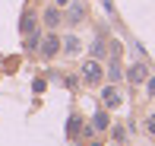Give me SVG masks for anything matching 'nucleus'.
Listing matches in <instances>:
<instances>
[{
    "mask_svg": "<svg viewBox=\"0 0 155 146\" xmlns=\"http://www.w3.org/2000/svg\"><path fill=\"white\" fill-rule=\"evenodd\" d=\"M79 76H82L86 86H98V83L104 80V64H101V60H95V57H89L86 64L79 67Z\"/></svg>",
    "mask_w": 155,
    "mask_h": 146,
    "instance_id": "f257e3e1",
    "label": "nucleus"
},
{
    "mask_svg": "<svg viewBox=\"0 0 155 146\" xmlns=\"http://www.w3.org/2000/svg\"><path fill=\"white\" fill-rule=\"evenodd\" d=\"M38 54H41L45 60H51V57H57V54H60V35H57V32L48 29L45 35H41V41H38Z\"/></svg>",
    "mask_w": 155,
    "mask_h": 146,
    "instance_id": "f03ea898",
    "label": "nucleus"
},
{
    "mask_svg": "<svg viewBox=\"0 0 155 146\" xmlns=\"http://www.w3.org/2000/svg\"><path fill=\"white\" fill-rule=\"evenodd\" d=\"M32 32H41V16H38V10H32V6H25L22 10V16H19V35H32Z\"/></svg>",
    "mask_w": 155,
    "mask_h": 146,
    "instance_id": "7ed1b4c3",
    "label": "nucleus"
},
{
    "mask_svg": "<svg viewBox=\"0 0 155 146\" xmlns=\"http://www.w3.org/2000/svg\"><path fill=\"white\" fill-rule=\"evenodd\" d=\"M98 95H101V105L108 108V111H117V108L124 105V95H120V89H117L114 83H108V86H104Z\"/></svg>",
    "mask_w": 155,
    "mask_h": 146,
    "instance_id": "20e7f679",
    "label": "nucleus"
},
{
    "mask_svg": "<svg viewBox=\"0 0 155 146\" xmlns=\"http://www.w3.org/2000/svg\"><path fill=\"white\" fill-rule=\"evenodd\" d=\"M63 19H67L70 25L86 22V3H79V0H70V3L63 6Z\"/></svg>",
    "mask_w": 155,
    "mask_h": 146,
    "instance_id": "39448f33",
    "label": "nucleus"
},
{
    "mask_svg": "<svg viewBox=\"0 0 155 146\" xmlns=\"http://www.w3.org/2000/svg\"><path fill=\"white\" fill-rule=\"evenodd\" d=\"M38 16H41V22H45V29H51V32H57L60 22H63V10L60 6H45V13H38Z\"/></svg>",
    "mask_w": 155,
    "mask_h": 146,
    "instance_id": "423d86ee",
    "label": "nucleus"
},
{
    "mask_svg": "<svg viewBox=\"0 0 155 146\" xmlns=\"http://www.w3.org/2000/svg\"><path fill=\"white\" fill-rule=\"evenodd\" d=\"M146 76H149V67H146V64H130L124 70V80L130 83V86H143Z\"/></svg>",
    "mask_w": 155,
    "mask_h": 146,
    "instance_id": "0eeeda50",
    "label": "nucleus"
},
{
    "mask_svg": "<svg viewBox=\"0 0 155 146\" xmlns=\"http://www.w3.org/2000/svg\"><path fill=\"white\" fill-rule=\"evenodd\" d=\"M82 51V41H79V35H60V54H70V57H76V54Z\"/></svg>",
    "mask_w": 155,
    "mask_h": 146,
    "instance_id": "6e6552de",
    "label": "nucleus"
},
{
    "mask_svg": "<svg viewBox=\"0 0 155 146\" xmlns=\"http://www.w3.org/2000/svg\"><path fill=\"white\" fill-rule=\"evenodd\" d=\"M104 80H108V83H114V86L124 80V67H120V57H114L108 67H104Z\"/></svg>",
    "mask_w": 155,
    "mask_h": 146,
    "instance_id": "1a4fd4ad",
    "label": "nucleus"
},
{
    "mask_svg": "<svg viewBox=\"0 0 155 146\" xmlns=\"http://www.w3.org/2000/svg\"><path fill=\"white\" fill-rule=\"evenodd\" d=\"M89 124H92V127H95V134H98V130H108V127H111V117H108V108H98L95 114L89 117Z\"/></svg>",
    "mask_w": 155,
    "mask_h": 146,
    "instance_id": "9d476101",
    "label": "nucleus"
},
{
    "mask_svg": "<svg viewBox=\"0 0 155 146\" xmlns=\"http://www.w3.org/2000/svg\"><path fill=\"white\" fill-rule=\"evenodd\" d=\"M89 54H92L95 60H104V57H108V45H104L101 38H95V41H89Z\"/></svg>",
    "mask_w": 155,
    "mask_h": 146,
    "instance_id": "9b49d317",
    "label": "nucleus"
},
{
    "mask_svg": "<svg viewBox=\"0 0 155 146\" xmlns=\"http://www.w3.org/2000/svg\"><path fill=\"white\" fill-rule=\"evenodd\" d=\"M111 143L114 146H127V127H120V124H111Z\"/></svg>",
    "mask_w": 155,
    "mask_h": 146,
    "instance_id": "f8f14e48",
    "label": "nucleus"
},
{
    "mask_svg": "<svg viewBox=\"0 0 155 146\" xmlns=\"http://www.w3.org/2000/svg\"><path fill=\"white\" fill-rule=\"evenodd\" d=\"M79 130H82V117H79V114H70V121H67L70 140H79Z\"/></svg>",
    "mask_w": 155,
    "mask_h": 146,
    "instance_id": "ddd939ff",
    "label": "nucleus"
},
{
    "mask_svg": "<svg viewBox=\"0 0 155 146\" xmlns=\"http://www.w3.org/2000/svg\"><path fill=\"white\" fill-rule=\"evenodd\" d=\"M38 41H41V32H32V35H25V41H22V51L35 54V51H38Z\"/></svg>",
    "mask_w": 155,
    "mask_h": 146,
    "instance_id": "4468645a",
    "label": "nucleus"
},
{
    "mask_svg": "<svg viewBox=\"0 0 155 146\" xmlns=\"http://www.w3.org/2000/svg\"><path fill=\"white\" fill-rule=\"evenodd\" d=\"M32 92H38V95H41V92H48V83L41 80V76H35V80H32Z\"/></svg>",
    "mask_w": 155,
    "mask_h": 146,
    "instance_id": "2eb2a0df",
    "label": "nucleus"
},
{
    "mask_svg": "<svg viewBox=\"0 0 155 146\" xmlns=\"http://www.w3.org/2000/svg\"><path fill=\"white\" fill-rule=\"evenodd\" d=\"M146 95H149V99H155V76H146Z\"/></svg>",
    "mask_w": 155,
    "mask_h": 146,
    "instance_id": "dca6fc26",
    "label": "nucleus"
},
{
    "mask_svg": "<svg viewBox=\"0 0 155 146\" xmlns=\"http://www.w3.org/2000/svg\"><path fill=\"white\" fill-rule=\"evenodd\" d=\"M146 134L155 137V114H146Z\"/></svg>",
    "mask_w": 155,
    "mask_h": 146,
    "instance_id": "f3484780",
    "label": "nucleus"
},
{
    "mask_svg": "<svg viewBox=\"0 0 155 146\" xmlns=\"http://www.w3.org/2000/svg\"><path fill=\"white\" fill-rule=\"evenodd\" d=\"M111 51H114V57H120V54H124V45H120V41H111Z\"/></svg>",
    "mask_w": 155,
    "mask_h": 146,
    "instance_id": "a211bd4d",
    "label": "nucleus"
},
{
    "mask_svg": "<svg viewBox=\"0 0 155 146\" xmlns=\"http://www.w3.org/2000/svg\"><path fill=\"white\" fill-rule=\"evenodd\" d=\"M67 3H70V0H54V6H60V10H63Z\"/></svg>",
    "mask_w": 155,
    "mask_h": 146,
    "instance_id": "6ab92c4d",
    "label": "nucleus"
}]
</instances>
